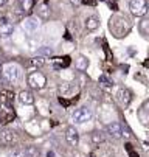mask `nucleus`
<instances>
[{
  "label": "nucleus",
  "mask_w": 149,
  "mask_h": 157,
  "mask_svg": "<svg viewBox=\"0 0 149 157\" xmlns=\"http://www.w3.org/2000/svg\"><path fill=\"white\" fill-rule=\"evenodd\" d=\"M19 101L22 103V104H25V106H30V104L34 103V97H33L31 92H28V90H22V92L19 94Z\"/></svg>",
  "instance_id": "ddd939ff"
},
{
  "label": "nucleus",
  "mask_w": 149,
  "mask_h": 157,
  "mask_svg": "<svg viewBox=\"0 0 149 157\" xmlns=\"http://www.w3.org/2000/svg\"><path fill=\"white\" fill-rule=\"evenodd\" d=\"M3 75L9 82H17L22 76V72H20V67L17 64H6L3 67Z\"/></svg>",
  "instance_id": "f03ea898"
},
{
  "label": "nucleus",
  "mask_w": 149,
  "mask_h": 157,
  "mask_svg": "<svg viewBox=\"0 0 149 157\" xmlns=\"http://www.w3.org/2000/svg\"><path fill=\"white\" fill-rule=\"evenodd\" d=\"M106 132L114 137H121V124L118 121H112L106 124Z\"/></svg>",
  "instance_id": "f8f14e48"
},
{
  "label": "nucleus",
  "mask_w": 149,
  "mask_h": 157,
  "mask_svg": "<svg viewBox=\"0 0 149 157\" xmlns=\"http://www.w3.org/2000/svg\"><path fill=\"white\" fill-rule=\"evenodd\" d=\"M124 146H126V149H127V152H131V151H132V149H134V148H132V145H131V143H126V145H124Z\"/></svg>",
  "instance_id": "c756f323"
},
{
  "label": "nucleus",
  "mask_w": 149,
  "mask_h": 157,
  "mask_svg": "<svg viewBox=\"0 0 149 157\" xmlns=\"http://www.w3.org/2000/svg\"><path fill=\"white\" fill-rule=\"evenodd\" d=\"M138 118L141 121V124L149 126V101L143 103L138 109Z\"/></svg>",
  "instance_id": "9b49d317"
},
{
  "label": "nucleus",
  "mask_w": 149,
  "mask_h": 157,
  "mask_svg": "<svg viewBox=\"0 0 149 157\" xmlns=\"http://www.w3.org/2000/svg\"><path fill=\"white\" fill-rule=\"evenodd\" d=\"M17 140L16 137V132L14 131H9V129H5L0 132V145H3V146H11L14 145Z\"/></svg>",
  "instance_id": "0eeeda50"
},
{
  "label": "nucleus",
  "mask_w": 149,
  "mask_h": 157,
  "mask_svg": "<svg viewBox=\"0 0 149 157\" xmlns=\"http://www.w3.org/2000/svg\"><path fill=\"white\" fill-rule=\"evenodd\" d=\"M110 31L115 37H124L131 31V22H127V19L123 16H115L110 19Z\"/></svg>",
  "instance_id": "f257e3e1"
},
{
  "label": "nucleus",
  "mask_w": 149,
  "mask_h": 157,
  "mask_svg": "<svg viewBox=\"0 0 149 157\" xmlns=\"http://www.w3.org/2000/svg\"><path fill=\"white\" fill-rule=\"evenodd\" d=\"M2 73H3V67H2V65H0V75H2Z\"/></svg>",
  "instance_id": "473e14b6"
},
{
  "label": "nucleus",
  "mask_w": 149,
  "mask_h": 157,
  "mask_svg": "<svg viewBox=\"0 0 149 157\" xmlns=\"http://www.w3.org/2000/svg\"><path fill=\"white\" fill-rule=\"evenodd\" d=\"M53 48L51 47H47V45H44V47H40L39 50H37V55L39 56H44V58H50V56H53Z\"/></svg>",
  "instance_id": "412c9836"
},
{
  "label": "nucleus",
  "mask_w": 149,
  "mask_h": 157,
  "mask_svg": "<svg viewBox=\"0 0 149 157\" xmlns=\"http://www.w3.org/2000/svg\"><path fill=\"white\" fill-rule=\"evenodd\" d=\"M117 98L118 101L123 104V106H129L131 101H132V94L129 89H124V87H120L117 90Z\"/></svg>",
  "instance_id": "6e6552de"
},
{
  "label": "nucleus",
  "mask_w": 149,
  "mask_h": 157,
  "mask_svg": "<svg viewBox=\"0 0 149 157\" xmlns=\"http://www.w3.org/2000/svg\"><path fill=\"white\" fill-rule=\"evenodd\" d=\"M138 28H140V33H141V34L147 36V34H149V19H141Z\"/></svg>",
  "instance_id": "5701e85b"
},
{
  "label": "nucleus",
  "mask_w": 149,
  "mask_h": 157,
  "mask_svg": "<svg viewBox=\"0 0 149 157\" xmlns=\"http://www.w3.org/2000/svg\"><path fill=\"white\" fill-rule=\"evenodd\" d=\"M147 0H129V10L134 16L141 17L147 13Z\"/></svg>",
  "instance_id": "7ed1b4c3"
},
{
  "label": "nucleus",
  "mask_w": 149,
  "mask_h": 157,
  "mask_svg": "<svg viewBox=\"0 0 149 157\" xmlns=\"http://www.w3.org/2000/svg\"><path fill=\"white\" fill-rule=\"evenodd\" d=\"M59 103H61V104H62V106H69V104H70V101H67V100H64V98H62V97H61V98H59Z\"/></svg>",
  "instance_id": "c85d7f7f"
},
{
  "label": "nucleus",
  "mask_w": 149,
  "mask_h": 157,
  "mask_svg": "<svg viewBox=\"0 0 149 157\" xmlns=\"http://www.w3.org/2000/svg\"><path fill=\"white\" fill-rule=\"evenodd\" d=\"M19 6L24 13H31L34 6V0H19Z\"/></svg>",
  "instance_id": "f3484780"
},
{
  "label": "nucleus",
  "mask_w": 149,
  "mask_h": 157,
  "mask_svg": "<svg viewBox=\"0 0 149 157\" xmlns=\"http://www.w3.org/2000/svg\"><path fill=\"white\" fill-rule=\"evenodd\" d=\"M65 140L70 146H78V142H79V136H78V131L73 128V126H69L65 129Z\"/></svg>",
  "instance_id": "9d476101"
},
{
  "label": "nucleus",
  "mask_w": 149,
  "mask_h": 157,
  "mask_svg": "<svg viewBox=\"0 0 149 157\" xmlns=\"http://www.w3.org/2000/svg\"><path fill=\"white\" fill-rule=\"evenodd\" d=\"M99 84H101L102 87H107V89H109V87L114 86V81H112L107 75H101V76H99Z\"/></svg>",
  "instance_id": "b1692460"
},
{
  "label": "nucleus",
  "mask_w": 149,
  "mask_h": 157,
  "mask_svg": "<svg viewBox=\"0 0 149 157\" xmlns=\"http://www.w3.org/2000/svg\"><path fill=\"white\" fill-rule=\"evenodd\" d=\"M87 67H89V61L87 58H84V56H79L78 61H76V69L84 72V70H87Z\"/></svg>",
  "instance_id": "aec40b11"
},
{
  "label": "nucleus",
  "mask_w": 149,
  "mask_h": 157,
  "mask_svg": "<svg viewBox=\"0 0 149 157\" xmlns=\"http://www.w3.org/2000/svg\"><path fill=\"white\" fill-rule=\"evenodd\" d=\"M102 2H107V0H102Z\"/></svg>",
  "instance_id": "72a5a7b5"
},
{
  "label": "nucleus",
  "mask_w": 149,
  "mask_h": 157,
  "mask_svg": "<svg viewBox=\"0 0 149 157\" xmlns=\"http://www.w3.org/2000/svg\"><path fill=\"white\" fill-rule=\"evenodd\" d=\"M70 3H72V6H79L82 3V0H70Z\"/></svg>",
  "instance_id": "cd10ccee"
},
{
  "label": "nucleus",
  "mask_w": 149,
  "mask_h": 157,
  "mask_svg": "<svg viewBox=\"0 0 149 157\" xmlns=\"http://www.w3.org/2000/svg\"><path fill=\"white\" fill-rule=\"evenodd\" d=\"M98 27H99V19H98V17L90 16V17L86 20V28H87L89 31H93V30H96Z\"/></svg>",
  "instance_id": "2eb2a0df"
},
{
  "label": "nucleus",
  "mask_w": 149,
  "mask_h": 157,
  "mask_svg": "<svg viewBox=\"0 0 149 157\" xmlns=\"http://www.w3.org/2000/svg\"><path fill=\"white\" fill-rule=\"evenodd\" d=\"M70 56H64V58H59L58 59V62L54 61V69L56 70H59V69H64V67H67V65H70Z\"/></svg>",
  "instance_id": "a211bd4d"
},
{
  "label": "nucleus",
  "mask_w": 149,
  "mask_h": 157,
  "mask_svg": "<svg viewBox=\"0 0 149 157\" xmlns=\"http://www.w3.org/2000/svg\"><path fill=\"white\" fill-rule=\"evenodd\" d=\"M121 136H124V137H131V132H129V129H127L124 124H121Z\"/></svg>",
  "instance_id": "a878e982"
},
{
  "label": "nucleus",
  "mask_w": 149,
  "mask_h": 157,
  "mask_svg": "<svg viewBox=\"0 0 149 157\" xmlns=\"http://www.w3.org/2000/svg\"><path fill=\"white\" fill-rule=\"evenodd\" d=\"M82 3H84V5H90V6H93V5H96V0H82Z\"/></svg>",
  "instance_id": "bb28decb"
},
{
  "label": "nucleus",
  "mask_w": 149,
  "mask_h": 157,
  "mask_svg": "<svg viewBox=\"0 0 149 157\" xmlns=\"http://www.w3.org/2000/svg\"><path fill=\"white\" fill-rule=\"evenodd\" d=\"M22 27H24V30H25L27 33H36V31L39 30V27H40V22H39V19H37V17L28 16V17H25V19H24Z\"/></svg>",
  "instance_id": "423d86ee"
},
{
  "label": "nucleus",
  "mask_w": 149,
  "mask_h": 157,
  "mask_svg": "<svg viewBox=\"0 0 149 157\" xmlns=\"http://www.w3.org/2000/svg\"><path fill=\"white\" fill-rule=\"evenodd\" d=\"M5 3H6V0H0V6H3Z\"/></svg>",
  "instance_id": "2f4dec72"
},
{
  "label": "nucleus",
  "mask_w": 149,
  "mask_h": 157,
  "mask_svg": "<svg viewBox=\"0 0 149 157\" xmlns=\"http://www.w3.org/2000/svg\"><path fill=\"white\" fill-rule=\"evenodd\" d=\"M50 14H51V11H50V6L47 5V2L40 3V5L37 6V16H39L40 19L47 20V19H50Z\"/></svg>",
  "instance_id": "4468645a"
},
{
  "label": "nucleus",
  "mask_w": 149,
  "mask_h": 157,
  "mask_svg": "<svg viewBox=\"0 0 149 157\" xmlns=\"http://www.w3.org/2000/svg\"><path fill=\"white\" fill-rule=\"evenodd\" d=\"M28 86L33 89H44L47 86V78L40 72H33L28 75Z\"/></svg>",
  "instance_id": "20e7f679"
},
{
  "label": "nucleus",
  "mask_w": 149,
  "mask_h": 157,
  "mask_svg": "<svg viewBox=\"0 0 149 157\" xmlns=\"http://www.w3.org/2000/svg\"><path fill=\"white\" fill-rule=\"evenodd\" d=\"M45 64V58L44 56H34V58H31L30 59V65H31V69H40L42 65Z\"/></svg>",
  "instance_id": "dca6fc26"
},
{
  "label": "nucleus",
  "mask_w": 149,
  "mask_h": 157,
  "mask_svg": "<svg viewBox=\"0 0 149 157\" xmlns=\"http://www.w3.org/2000/svg\"><path fill=\"white\" fill-rule=\"evenodd\" d=\"M129 157H140V155H138V152H135V151L132 149V151L129 152Z\"/></svg>",
  "instance_id": "7c9ffc66"
},
{
  "label": "nucleus",
  "mask_w": 149,
  "mask_h": 157,
  "mask_svg": "<svg viewBox=\"0 0 149 157\" xmlns=\"http://www.w3.org/2000/svg\"><path fill=\"white\" fill-rule=\"evenodd\" d=\"M13 33H14V25L11 24V22H8L6 17H2L0 19V36L9 37Z\"/></svg>",
  "instance_id": "1a4fd4ad"
},
{
  "label": "nucleus",
  "mask_w": 149,
  "mask_h": 157,
  "mask_svg": "<svg viewBox=\"0 0 149 157\" xmlns=\"http://www.w3.org/2000/svg\"><path fill=\"white\" fill-rule=\"evenodd\" d=\"M93 117V112L89 107H79L73 112V121L76 123H87Z\"/></svg>",
  "instance_id": "39448f33"
},
{
  "label": "nucleus",
  "mask_w": 149,
  "mask_h": 157,
  "mask_svg": "<svg viewBox=\"0 0 149 157\" xmlns=\"http://www.w3.org/2000/svg\"><path fill=\"white\" fill-rule=\"evenodd\" d=\"M104 140H106V136H104L101 131H95V132H92V142H93L95 145H101Z\"/></svg>",
  "instance_id": "6ab92c4d"
},
{
  "label": "nucleus",
  "mask_w": 149,
  "mask_h": 157,
  "mask_svg": "<svg viewBox=\"0 0 149 157\" xmlns=\"http://www.w3.org/2000/svg\"><path fill=\"white\" fill-rule=\"evenodd\" d=\"M25 155L27 157H39L40 155V151L37 146H27L25 148Z\"/></svg>",
  "instance_id": "4be33fe9"
},
{
  "label": "nucleus",
  "mask_w": 149,
  "mask_h": 157,
  "mask_svg": "<svg viewBox=\"0 0 149 157\" xmlns=\"http://www.w3.org/2000/svg\"><path fill=\"white\" fill-rule=\"evenodd\" d=\"M8 157H27V155H25V149H22V148H14V149L9 152Z\"/></svg>",
  "instance_id": "393cba45"
}]
</instances>
